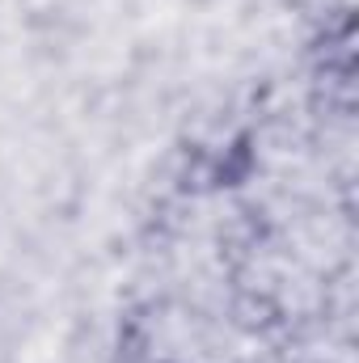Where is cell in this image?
I'll return each instance as SVG.
<instances>
[{
    "mask_svg": "<svg viewBox=\"0 0 359 363\" xmlns=\"http://www.w3.org/2000/svg\"><path fill=\"white\" fill-rule=\"evenodd\" d=\"M258 169V148H254V135L241 131L224 144V152L211 161V186L216 190H233V186H245Z\"/></svg>",
    "mask_w": 359,
    "mask_h": 363,
    "instance_id": "obj_1",
    "label": "cell"
},
{
    "mask_svg": "<svg viewBox=\"0 0 359 363\" xmlns=\"http://www.w3.org/2000/svg\"><path fill=\"white\" fill-rule=\"evenodd\" d=\"M228 317H233L241 330H250V334H267V330H275V325L283 321V308H279V300H275L270 291L250 287V291H237V296H233Z\"/></svg>",
    "mask_w": 359,
    "mask_h": 363,
    "instance_id": "obj_2",
    "label": "cell"
},
{
    "mask_svg": "<svg viewBox=\"0 0 359 363\" xmlns=\"http://www.w3.org/2000/svg\"><path fill=\"white\" fill-rule=\"evenodd\" d=\"M148 334L144 330H136V325H123L118 330V355L114 363H148Z\"/></svg>",
    "mask_w": 359,
    "mask_h": 363,
    "instance_id": "obj_3",
    "label": "cell"
}]
</instances>
